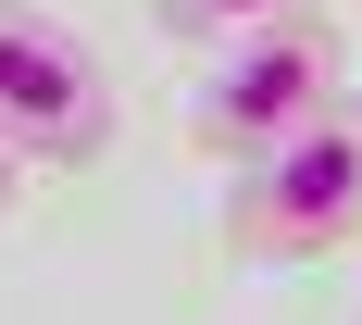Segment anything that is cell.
Returning a JSON list of instances; mask_svg holds the SVG:
<instances>
[{
    "instance_id": "obj_3",
    "label": "cell",
    "mask_w": 362,
    "mask_h": 325,
    "mask_svg": "<svg viewBox=\"0 0 362 325\" xmlns=\"http://www.w3.org/2000/svg\"><path fill=\"white\" fill-rule=\"evenodd\" d=\"M112 63L100 38L63 25L50 0H0V138L25 176H88L112 150Z\"/></svg>"
},
{
    "instance_id": "obj_1",
    "label": "cell",
    "mask_w": 362,
    "mask_h": 325,
    "mask_svg": "<svg viewBox=\"0 0 362 325\" xmlns=\"http://www.w3.org/2000/svg\"><path fill=\"white\" fill-rule=\"evenodd\" d=\"M362 238V88L325 113H300L288 138H262L250 163H225V251L250 263H325Z\"/></svg>"
},
{
    "instance_id": "obj_5",
    "label": "cell",
    "mask_w": 362,
    "mask_h": 325,
    "mask_svg": "<svg viewBox=\"0 0 362 325\" xmlns=\"http://www.w3.org/2000/svg\"><path fill=\"white\" fill-rule=\"evenodd\" d=\"M13 188H25V163H13V138H0V213H13Z\"/></svg>"
},
{
    "instance_id": "obj_4",
    "label": "cell",
    "mask_w": 362,
    "mask_h": 325,
    "mask_svg": "<svg viewBox=\"0 0 362 325\" xmlns=\"http://www.w3.org/2000/svg\"><path fill=\"white\" fill-rule=\"evenodd\" d=\"M150 13L200 50V38H225V25H275V13H325V0H150Z\"/></svg>"
},
{
    "instance_id": "obj_2",
    "label": "cell",
    "mask_w": 362,
    "mask_h": 325,
    "mask_svg": "<svg viewBox=\"0 0 362 325\" xmlns=\"http://www.w3.org/2000/svg\"><path fill=\"white\" fill-rule=\"evenodd\" d=\"M350 88V25L325 13H275V25H225L200 38V75H187V138L213 163H250L262 138H288L300 113H325Z\"/></svg>"
}]
</instances>
